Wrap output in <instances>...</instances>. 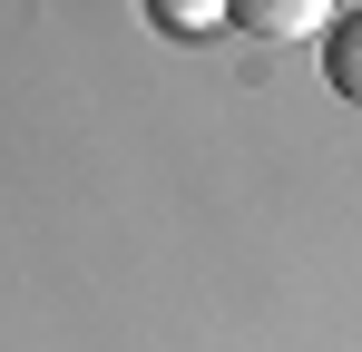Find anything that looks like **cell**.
I'll return each instance as SVG.
<instances>
[{
    "mask_svg": "<svg viewBox=\"0 0 362 352\" xmlns=\"http://www.w3.org/2000/svg\"><path fill=\"white\" fill-rule=\"evenodd\" d=\"M245 40H303V30H333V0H226Z\"/></svg>",
    "mask_w": 362,
    "mask_h": 352,
    "instance_id": "6da1fadb",
    "label": "cell"
},
{
    "mask_svg": "<svg viewBox=\"0 0 362 352\" xmlns=\"http://www.w3.org/2000/svg\"><path fill=\"white\" fill-rule=\"evenodd\" d=\"M323 78H333V98L362 108V20H333L323 30Z\"/></svg>",
    "mask_w": 362,
    "mask_h": 352,
    "instance_id": "7a4b0ae2",
    "label": "cell"
},
{
    "mask_svg": "<svg viewBox=\"0 0 362 352\" xmlns=\"http://www.w3.org/2000/svg\"><path fill=\"white\" fill-rule=\"evenodd\" d=\"M147 20L167 40H206V30H226V0H147Z\"/></svg>",
    "mask_w": 362,
    "mask_h": 352,
    "instance_id": "3957f363",
    "label": "cell"
}]
</instances>
